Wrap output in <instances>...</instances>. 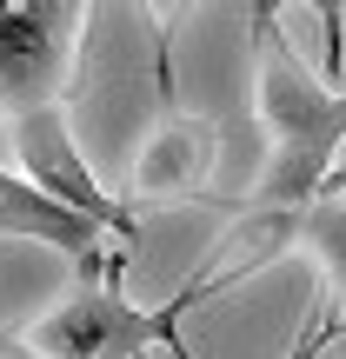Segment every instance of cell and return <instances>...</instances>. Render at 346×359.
<instances>
[{
    "instance_id": "cell-1",
    "label": "cell",
    "mask_w": 346,
    "mask_h": 359,
    "mask_svg": "<svg viewBox=\"0 0 346 359\" xmlns=\"http://www.w3.org/2000/svg\"><path fill=\"white\" fill-rule=\"evenodd\" d=\"M253 107L267 133V167L246 206H313L320 193L346 187V87L313 74L307 53L286 40L280 7H253Z\"/></svg>"
},
{
    "instance_id": "cell-2",
    "label": "cell",
    "mask_w": 346,
    "mask_h": 359,
    "mask_svg": "<svg viewBox=\"0 0 346 359\" xmlns=\"http://www.w3.org/2000/svg\"><path fill=\"white\" fill-rule=\"evenodd\" d=\"M120 280H127V259H114L107 273H74V293L53 313H40L20 346L34 359H147L180 346L193 299L173 293L160 306H133Z\"/></svg>"
},
{
    "instance_id": "cell-3",
    "label": "cell",
    "mask_w": 346,
    "mask_h": 359,
    "mask_svg": "<svg viewBox=\"0 0 346 359\" xmlns=\"http://www.w3.org/2000/svg\"><path fill=\"white\" fill-rule=\"evenodd\" d=\"M80 34L87 7L74 0H0V120L67 107L80 74Z\"/></svg>"
},
{
    "instance_id": "cell-4",
    "label": "cell",
    "mask_w": 346,
    "mask_h": 359,
    "mask_svg": "<svg viewBox=\"0 0 346 359\" xmlns=\"http://www.w3.org/2000/svg\"><path fill=\"white\" fill-rule=\"evenodd\" d=\"M154 60H160V114H154V127H147L140 154H133L127 193H120V206H127L133 219L140 213H173V206L200 200L213 167H220V127L206 114H187V107L173 100L167 40L154 47Z\"/></svg>"
},
{
    "instance_id": "cell-5",
    "label": "cell",
    "mask_w": 346,
    "mask_h": 359,
    "mask_svg": "<svg viewBox=\"0 0 346 359\" xmlns=\"http://www.w3.org/2000/svg\"><path fill=\"white\" fill-rule=\"evenodd\" d=\"M13 160H20V180H27V187H40L47 200H60L67 213L93 219V226L114 233L120 246L140 240V219H133L127 206L93 180L87 154H80V140H74L67 107H40V114H20V120H13Z\"/></svg>"
},
{
    "instance_id": "cell-6",
    "label": "cell",
    "mask_w": 346,
    "mask_h": 359,
    "mask_svg": "<svg viewBox=\"0 0 346 359\" xmlns=\"http://www.w3.org/2000/svg\"><path fill=\"white\" fill-rule=\"evenodd\" d=\"M300 240H307V206H240V219H233V226L213 240L206 266L193 273L180 293H187L193 306H206V299H220V293H233V286H246L253 273L280 266L286 253H300Z\"/></svg>"
},
{
    "instance_id": "cell-7",
    "label": "cell",
    "mask_w": 346,
    "mask_h": 359,
    "mask_svg": "<svg viewBox=\"0 0 346 359\" xmlns=\"http://www.w3.org/2000/svg\"><path fill=\"white\" fill-rule=\"evenodd\" d=\"M0 240H34L47 253H67L74 273H107L114 259H127L133 246H120L114 233H100L93 219L67 213L60 200H47L40 187H27L20 173L0 167Z\"/></svg>"
},
{
    "instance_id": "cell-8",
    "label": "cell",
    "mask_w": 346,
    "mask_h": 359,
    "mask_svg": "<svg viewBox=\"0 0 346 359\" xmlns=\"http://www.w3.org/2000/svg\"><path fill=\"white\" fill-rule=\"evenodd\" d=\"M307 246L313 259L326 266V280H333V293L346 299V187H333V193H320V200L307 206Z\"/></svg>"
},
{
    "instance_id": "cell-9",
    "label": "cell",
    "mask_w": 346,
    "mask_h": 359,
    "mask_svg": "<svg viewBox=\"0 0 346 359\" xmlns=\"http://www.w3.org/2000/svg\"><path fill=\"white\" fill-rule=\"evenodd\" d=\"M333 339H346V313H340V306H320V313H307V326L293 333V346H286L280 359H320ZM167 359H200V353L180 339V346H167Z\"/></svg>"
},
{
    "instance_id": "cell-10",
    "label": "cell",
    "mask_w": 346,
    "mask_h": 359,
    "mask_svg": "<svg viewBox=\"0 0 346 359\" xmlns=\"http://www.w3.org/2000/svg\"><path fill=\"white\" fill-rule=\"evenodd\" d=\"M0 353H7V339H0Z\"/></svg>"
}]
</instances>
